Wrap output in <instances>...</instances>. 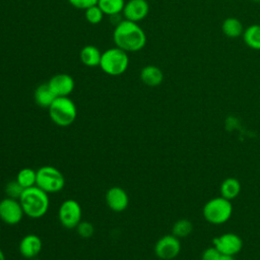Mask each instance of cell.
Segmentation results:
<instances>
[{"label":"cell","instance_id":"13","mask_svg":"<svg viewBox=\"0 0 260 260\" xmlns=\"http://www.w3.org/2000/svg\"><path fill=\"white\" fill-rule=\"evenodd\" d=\"M149 12V4L146 0H128L125 3L123 14L125 19L138 22L144 19Z\"/></svg>","mask_w":260,"mask_h":260},{"label":"cell","instance_id":"25","mask_svg":"<svg viewBox=\"0 0 260 260\" xmlns=\"http://www.w3.org/2000/svg\"><path fill=\"white\" fill-rule=\"evenodd\" d=\"M23 190L24 189L17 183L16 180L8 182L7 185L5 186V193H6L7 197L14 198V199H19Z\"/></svg>","mask_w":260,"mask_h":260},{"label":"cell","instance_id":"20","mask_svg":"<svg viewBox=\"0 0 260 260\" xmlns=\"http://www.w3.org/2000/svg\"><path fill=\"white\" fill-rule=\"evenodd\" d=\"M244 43L253 50H260V24L254 23L247 26L242 35Z\"/></svg>","mask_w":260,"mask_h":260},{"label":"cell","instance_id":"10","mask_svg":"<svg viewBox=\"0 0 260 260\" xmlns=\"http://www.w3.org/2000/svg\"><path fill=\"white\" fill-rule=\"evenodd\" d=\"M212 246H214L220 254L235 256L241 252L243 240L234 233H225L213 238Z\"/></svg>","mask_w":260,"mask_h":260},{"label":"cell","instance_id":"16","mask_svg":"<svg viewBox=\"0 0 260 260\" xmlns=\"http://www.w3.org/2000/svg\"><path fill=\"white\" fill-rule=\"evenodd\" d=\"M79 57L83 65L87 67H96L100 66L102 53L95 46L87 45L80 50Z\"/></svg>","mask_w":260,"mask_h":260},{"label":"cell","instance_id":"12","mask_svg":"<svg viewBox=\"0 0 260 260\" xmlns=\"http://www.w3.org/2000/svg\"><path fill=\"white\" fill-rule=\"evenodd\" d=\"M105 198L108 207L115 212L124 211L129 204V196L127 192L118 186L110 188L106 192Z\"/></svg>","mask_w":260,"mask_h":260},{"label":"cell","instance_id":"2","mask_svg":"<svg viewBox=\"0 0 260 260\" xmlns=\"http://www.w3.org/2000/svg\"><path fill=\"white\" fill-rule=\"evenodd\" d=\"M18 200L24 214L30 218L43 217L47 213L50 205L48 193L38 186L24 189Z\"/></svg>","mask_w":260,"mask_h":260},{"label":"cell","instance_id":"28","mask_svg":"<svg viewBox=\"0 0 260 260\" xmlns=\"http://www.w3.org/2000/svg\"><path fill=\"white\" fill-rule=\"evenodd\" d=\"M99 0H68V2L77 9H87L93 5L98 4Z\"/></svg>","mask_w":260,"mask_h":260},{"label":"cell","instance_id":"3","mask_svg":"<svg viewBox=\"0 0 260 260\" xmlns=\"http://www.w3.org/2000/svg\"><path fill=\"white\" fill-rule=\"evenodd\" d=\"M53 123L61 127L71 125L77 117V108L69 96H58L48 108Z\"/></svg>","mask_w":260,"mask_h":260},{"label":"cell","instance_id":"6","mask_svg":"<svg viewBox=\"0 0 260 260\" xmlns=\"http://www.w3.org/2000/svg\"><path fill=\"white\" fill-rule=\"evenodd\" d=\"M36 186L50 193H58L65 186L63 174L53 166H43L37 170Z\"/></svg>","mask_w":260,"mask_h":260},{"label":"cell","instance_id":"21","mask_svg":"<svg viewBox=\"0 0 260 260\" xmlns=\"http://www.w3.org/2000/svg\"><path fill=\"white\" fill-rule=\"evenodd\" d=\"M104 14L116 15L123 12L125 1L124 0H99L96 4Z\"/></svg>","mask_w":260,"mask_h":260},{"label":"cell","instance_id":"5","mask_svg":"<svg viewBox=\"0 0 260 260\" xmlns=\"http://www.w3.org/2000/svg\"><path fill=\"white\" fill-rule=\"evenodd\" d=\"M128 65L129 57L127 52L118 47L108 49L102 53L100 67L108 75H122L127 70Z\"/></svg>","mask_w":260,"mask_h":260},{"label":"cell","instance_id":"15","mask_svg":"<svg viewBox=\"0 0 260 260\" xmlns=\"http://www.w3.org/2000/svg\"><path fill=\"white\" fill-rule=\"evenodd\" d=\"M140 79L148 86H157L164 80V73L155 65H146L140 71Z\"/></svg>","mask_w":260,"mask_h":260},{"label":"cell","instance_id":"7","mask_svg":"<svg viewBox=\"0 0 260 260\" xmlns=\"http://www.w3.org/2000/svg\"><path fill=\"white\" fill-rule=\"evenodd\" d=\"M81 206L74 199L63 201L58 210L59 221L66 229H75L81 221Z\"/></svg>","mask_w":260,"mask_h":260},{"label":"cell","instance_id":"18","mask_svg":"<svg viewBox=\"0 0 260 260\" xmlns=\"http://www.w3.org/2000/svg\"><path fill=\"white\" fill-rule=\"evenodd\" d=\"M220 196L232 201L237 198L241 192V183L238 179L230 177L224 179L219 186Z\"/></svg>","mask_w":260,"mask_h":260},{"label":"cell","instance_id":"24","mask_svg":"<svg viewBox=\"0 0 260 260\" xmlns=\"http://www.w3.org/2000/svg\"><path fill=\"white\" fill-rule=\"evenodd\" d=\"M85 19L87 22L91 24H98L103 20L104 12L101 10V8L98 5H93L87 9H85Z\"/></svg>","mask_w":260,"mask_h":260},{"label":"cell","instance_id":"14","mask_svg":"<svg viewBox=\"0 0 260 260\" xmlns=\"http://www.w3.org/2000/svg\"><path fill=\"white\" fill-rule=\"evenodd\" d=\"M43 247L42 240L35 234H28L24 236L18 245L19 253L26 259H31L39 255Z\"/></svg>","mask_w":260,"mask_h":260},{"label":"cell","instance_id":"30","mask_svg":"<svg viewBox=\"0 0 260 260\" xmlns=\"http://www.w3.org/2000/svg\"><path fill=\"white\" fill-rule=\"evenodd\" d=\"M0 260H6L5 259V255H4V252L0 249Z\"/></svg>","mask_w":260,"mask_h":260},{"label":"cell","instance_id":"22","mask_svg":"<svg viewBox=\"0 0 260 260\" xmlns=\"http://www.w3.org/2000/svg\"><path fill=\"white\" fill-rule=\"evenodd\" d=\"M15 180L23 189L36 186L37 171L30 168H23L17 173Z\"/></svg>","mask_w":260,"mask_h":260},{"label":"cell","instance_id":"27","mask_svg":"<svg viewBox=\"0 0 260 260\" xmlns=\"http://www.w3.org/2000/svg\"><path fill=\"white\" fill-rule=\"evenodd\" d=\"M220 255L221 254L214 246H210L202 252L201 260H218Z\"/></svg>","mask_w":260,"mask_h":260},{"label":"cell","instance_id":"26","mask_svg":"<svg viewBox=\"0 0 260 260\" xmlns=\"http://www.w3.org/2000/svg\"><path fill=\"white\" fill-rule=\"evenodd\" d=\"M75 229L77 234L84 239L90 238L94 233V228L89 221H80Z\"/></svg>","mask_w":260,"mask_h":260},{"label":"cell","instance_id":"11","mask_svg":"<svg viewBox=\"0 0 260 260\" xmlns=\"http://www.w3.org/2000/svg\"><path fill=\"white\" fill-rule=\"evenodd\" d=\"M48 85L54 94L58 96H68L74 89L75 83L72 76L67 73H58L50 78Z\"/></svg>","mask_w":260,"mask_h":260},{"label":"cell","instance_id":"29","mask_svg":"<svg viewBox=\"0 0 260 260\" xmlns=\"http://www.w3.org/2000/svg\"><path fill=\"white\" fill-rule=\"evenodd\" d=\"M218 260H235L234 256H230V255H223L221 254L218 258Z\"/></svg>","mask_w":260,"mask_h":260},{"label":"cell","instance_id":"17","mask_svg":"<svg viewBox=\"0 0 260 260\" xmlns=\"http://www.w3.org/2000/svg\"><path fill=\"white\" fill-rule=\"evenodd\" d=\"M56 98L57 96L54 94V92L51 90L50 86L48 85V82L40 84L36 88L35 93H34L35 102L41 108H47L48 109L52 105V103L54 102V100Z\"/></svg>","mask_w":260,"mask_h":260},{"label":"cell","instance_id":"23","mask_svg":"<svg viewBox=\"0 0 260 260\" xmlns=\"http://www.w3.org/2000/svg\"><path fill=\"white\" fill-rule=\"evenodd\" d=\"M193 231V223L187 218H181L177 220L172 226V234L177 238H185L189 236Z\"/></svg>","mask_w":260,"mask_h":260},{"label":"cell","instance_id":"4","mask_svg":"<svg viewBox=\"0 0 260 260\" xmlns=\"http://www.w3.org/2000/svg\"><path fill=\"white\" fill-rule=\"evenodd\" d=\"M204 219L211 224H222L226 222L233 214V204L230 200L217 196L209 199L202 208Z\"/></svg>","mask_w":260,"mask_h":260},{"label":"cell","instance_id":"9","mask_svg":"<svg viewBox=\"0 0 260 260\" xmlns=\"http://www.w3.org/2000/svg\"><path fill=\"white\" fill-rule=\"evenodd\" d=\"M24 215L18 199L6 197L0 201V219L8 224L15 225L20 222Z\"/></svg>","mask_w":260,"mask_h":260},{"label":"cell","instance_id":"19","mask_svg":"<svg viewBox=\"0 0 260 260\" xmlns=\"http://www.w3.org/2000/svg\"><path fill=\"white\" fill-rule=\"evenodd\" d=\"M244 25L242 21L236 17H226L221 23V30L223 35L231 39L239 38L244 32Z\"/></svg>","mask_w":260,"mask_h":260},{"label":"cell","instance_id":"31","mask_svg":"<svg viewBox=\"0 0 260 260\" xmlns=\"http://www.w3.org/2000/svg\"><path fill=\"white\" fill-rule=\"evenodd\" d=\"M253 2H260V0H252Z\"/></svg>","mask_w":260,"mask_h":260},{"label":"cell","instance_id":"1","mask_svg":"<svg viewBox=\"0 0 260 260\" xmlns=\"http://www.w3.org/2000/svg\"><path fill=\"white\" fill-rule=\"evenodd\" d=\"M113 40L116 47L125 52H138L146 45V35L144 30L131 20L120 21L114 31Z\"/></svg>","mask_w":260,"mask_h":260},{"label":"cell","instance_id":"8","mask_svg":"<svg viewBox=\"0 0 260 260\" xmlns=\"http://www.w3.org/2000/svg\"><path fill=\"white\" fill-rule=\"evenodd\" d=\"M181 252V242L179 238L171 235H165L159 238L154 245V254L160 260H173Z\"/></svg>","mask_w":260,"mask_h":260}]
</instances>
